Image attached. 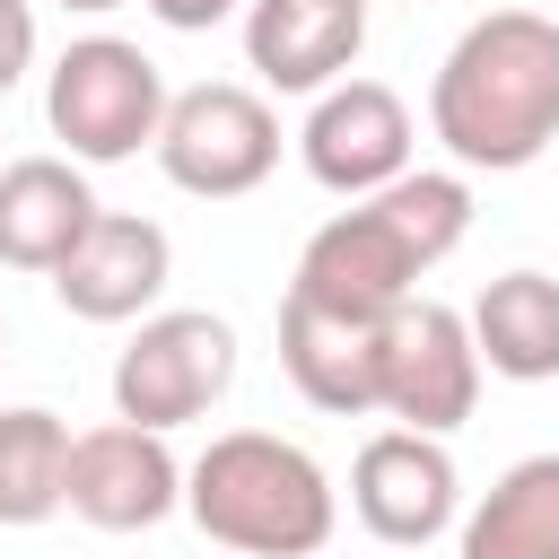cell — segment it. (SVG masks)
I'll return each instance as SVG.
<instances>
[{"label": "cell", "mask_w": 559, "mask_h": 559, "mask_svg": "<svg viewBox=\"0 0 559 559\" xmlns=\"http://www.w3.org/2000/svg\"><path fill=\"white\" fill-rule=\"evenodd\" d=\"M96 192L79 175V157H17L0 166V262L9 271H61L70 245L96 227Z\"/></svg>", "instance_id": "14"}, {"label": "cell", "mask_w": 559, "mask_h": 559, "mask_svg": "<svg viewBox=\"0 0 559 559\" xmlns=\"http://www.w3.org/2000/svg\"><path fill=\"white\" fill-rule=\"evenodd\" d=\"M472 341L480 367L507 384H550L559 376V280L550 271H498L472 297Z\"/></svg>", "instance_id": "15"}, {"label": "cell", "mask_w": 559, "mask_h": 559, "mask_svg": "<svg viewBox=\"0 0 559 559\" xmlns=\"http://www.w3.org/2000/svg\"><path fill=\"white\" fill-rule=\"evenodd\" d=\"M367 44L358 0H245V61L280 96H323Z\"/></svg>", "instance_id": "13"}, {"label": "cell", "mask_w": 559, "mask_h": 559, "mask_svg": "<svg viewBox=\"0 0 559 559\" xmlns=\"http://www.w3.org/2000/svg\"><path fill=\"white\" fill-rule=\"evenodd\" d=\"M349 507H358V524L376 542L419 550V542H437L454 524L463 472H454L445 437H428V428H376L358 445V463H349Z\"/></svg>", "instance_id": "10"}, {"label": "cell", "mask_w": 559, "mask_h": 559, "mask_svg": "<svg viewBox=\"0 0 559 559\" xmlns=\"http://www.w3.org/2000/svg\"><path fill=\"white\" fill-rule=\"evenodd\" d=\"M183 507V463L166 445V428L140 419H105L70 437V515L96 533H148Z\"/></svg>", "instance_id": "9"}, {"label": "cell", "mask_w": 559, "mask_h": 559, "mask_svg": "<svg viewBox=\"0 0 559 559\" xmlns=\"http://www.w3.org/2000/svg\"><path fill=\"white\" fill-rule=\"evenodd\" d=\"M236 0H148V17L157 26H175V35H201V26H218Z\"/></svg>", "instance_id": "19"}, {"label": "cell", "mask_w": 559, "mask_h": 559, "mask_svg": "<svg viewBox=\"0 0 559 559\" xmlns=\"http://www.w3.org/2000/svg\"><path fill=\"white\" fill-rule=\"evenodd\" d=\"M358 9H367V0H358Z\"/></svg>", "instance_id": "21"}, {"label": "cell", "mask_w": 559, "mask_h": 559, "mask_svg": "<svg viewBox=\"0 0 559 559\" xmlns=\"http://www.w3.org/2000/svg\"><path fill=\"white\" fill-rule=\"evenodd\" d=\"M183 515L236 559H314L341 524V498L297 437L227 428L183 463Z\"/></svg>", "instance_id": "3"}, {"label": "cell", "mask_w": 559, "mask_h": 559, "mask_svg": "<svg viewBox=\"0 0 559 559\" xmlns=\"http://www.w3.org/2000/svg\"><path fill=\"white\" fill-rule=\"evenodd\" d=\"M411 105L384 87V79H332L323 96H314V114H306V131H297V157H306V175L323 183V192H341V201H367V192H384L393 175H411Z\"/></svg>", "instance_id": "8"}, {"label": "cell", "mask_w": 559, "mask_h": 559, "mask_svg": "<svg viewBox=\"0 0 559 559\" xmlns=\"http://www.w3.org/2000/svg\"><path fill=\"white\" fill-rule=\"evenodd\" d=\"M428 131L472 175H515L559 140V17L489 9L428 79Z\"/></svg>", "instance_id": "1"}, {"label": "cell", "mask_w": 559, "mask_h": 559, "mask_svg": "<svg viewBox=\"0 0 559 559\" xmlns=\"http://www.w3.org/2000/svg\"><path fill=\"white\" fill-rule=\"evenodd\" d=\"M175 280V245L157 218L140 210H96V227L70 245V262L52 271V297L79 323H140L157 306V288Z\"/></svg>", "instance_id": "11"}, {"label": "cell", "mask_w": 559, "mask_h": 559, "mask_svg": "<svg viewBox=\"0 0 559 559\" xmlns=\"http://www.w3.org/2000/svg\"><path fill=\"white\" fill-rule=\"evenodd\" d=\"M157 166H166L175 192L236 201V192L271 183V166H280V114H271L253 87H236V79H201V87L166 96Z\"/></svg>", "instance_id": "6"}, {"label": "cell", "mask_w": 559, "mask_h": 559, "mask_svg": "<svg viewBox=\"0 0 559 559\" xmlns=\"http://www.w3.org/2000/svg\"><path fill=\"white\" fill-rule=\"evenodd\" d=\"M70 507V419L44 402L0 411V524H52Z\"/></svg>", "instance_id": "17"}, {"label": "cell", "mask_w": 559, "mask_h": 559, "mask_svg": "<svg viewBox=\"0 0 559 559\" xmlns=\"http://www.w3.org/2000/svg\"><path fill=\"white\" fill-rule=\"evenodd\" d=\"M472 227V183L463 175H393L384 192L349 201L341 218H323L297 253V297L332 306V314H367L384 323L402 297H419V280L463 245Z\"/></svg>", "instance_id": "2"}, {"label": "cell", "mask_w": 559, "mask_h": 559, "mask_svg": "<svg viewBox=\"0 0 559 559\" xmlns=\"http://www.w3.org/2000/svg\"><path fill=\"white\" fill-rule=\"evenodd\" d=\"M480 341H472V314L437 306V297H402L384 314V376H376V411L393 428H428V437H454L480 402Z\"/></svg>", "instance_id": "7"}, {"label": "cell", "mask_w": 559, "mask_h": 559, "mask_svg": "<svg viewBox=\"0 0 559 559\" xmlns=\"http://www.w3.org/2000/svg\"><path fill=\"white\" fill-rule=\"evenodd\" d=\"M280 367L288 384L332 411V419H367L376 411V376H384V323L367 314H332L314 297H280Z\"/></svg>", "instance_id": "12"}, {"label": "cell", "mask_w": 559, "mask_h": 559, "mask_svg": "<svg viewBox=\"0 0 559 559\" xmlns=\"http://www.w3.org/2000/svg\"><path fill=\"white\" fill-rule=\"evenodd\" d=\"M463 559H559V454L507 463L463 515Z\"/></svg>", "instance_id": "16"}, {"label": "cell", "mask_w": 559, "mask_h": 559, "mask_svg": "<svg viewBox=\"0 0 559 559\" xmlns=\"http://www.w3.org/2000/svg\"><path fill=\"white\" fill-rule=\"evenodd\" d=\"M35 70V0H0V96Z\"/></svg>", "instance_id": "18"}, {"label": "cell", "mask_w": 559, "mask_h": 559, "mask_svg": "<svg viewBox=\"0 0 559 559\" xmlns=\"http://www.w3.org/2000/svg\"><path fill=\"white\" fill-rule=\"evenodd\" d=\"M44 122L52 140L79 157V166H122L140 148H157V122H166V79L140 44L122 35H79L52 79H44Z\"/></svg>", "instance_id": "4"}, {"label": "cell", "mask_w": 559, "mask_h": 559, "mask_svg": "<svg viewBox=\"0 0 559 559\" xmlns=\"http://www.w3.org/2000/svg\"><path fill=\"white\" fill-rule=\"evenodd\" d=\"M227 384H236V332H227V314L166 306V314H140V332L114 358V419L183 428V419L218 411Z\"/></svg>", "instance_id": "5"}, {"label": "cell", "mask_w": 559, "mask_h": 559, "mask_svg": "<svg viewBox=\"0 0 559 559\" xmlns=\"http://www.w3.org/2000/svg\"><path fill=\"white\" fill-rule=\"evenodd\" d=\"M61 9H79V17H105V9H122V0H61Z\"/></svg>", "instance_id": "20"}]
</instances>
